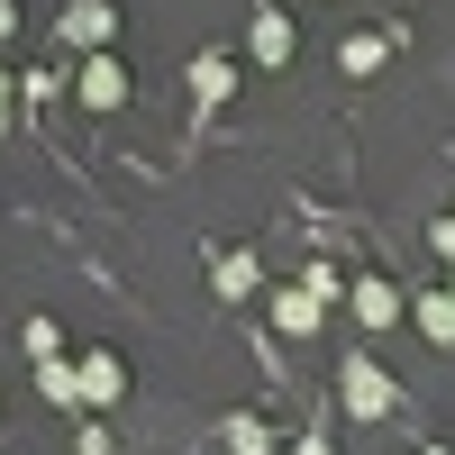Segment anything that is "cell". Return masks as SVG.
<instances>
[{
  "mask_svg": "<svg viewBox=\"0 0 455 455\" xmlns=\"http://www.w3.org/2000/svg\"><path fill=\"white\" fill-rule=\"evenodd\" d=\"M337 392H347V410H355V419H383V410H392V373L373 364V355H347Z\"/></svg>",
  "mask_w": 455,
  "mask_h": 455,
  "instance_id": "6da1fadb",
  "label": "cell"
},
{
  "mask_svg": "<svg viewBox=\"0 0 455 455\" xmlns=\"http://www.w3.org/2000/svg\"><path fill=\"white\" fill-rule=\"evenodd\" d=\"M109 36H119V10H109V0H73V19H64V46H83V55H109Z\"/></svg>",
  "mask_w": 455,
  "mask_h": 455,
  "instance_id": "7a4b0ae2",
  "label": "cell"
},
{
  "mask_svg": "<svg viewBox=\"0 0 455 455\" xmlns=\"http://www.w3.org/2000/svg\"><path fill=\"white\" fill-rule=\"evenodd\" d=\"M73 373H83V401H92V410H109V401L128 392V373H119V355H109V347H92Z\"/></svg>",
  "mask_w": 455,
  "mask_h": 455,
  "instance_id": "3957f363",
  "label": "cell"
},
{
  "mask_svg": "<svg viewBox=\"0 0 455 455\" xmlns=\"http://www.w3.org/2000/svg\"><path fill=\"white\" fill-rule=\"evenodd\" d=\"M83 100H92V109H119V100H128L119 55H92V64H83Z\"/></svg>",
  "mask_w": 455,
  "mask_h": 455,
  "instance_id": "277c9868",
  "label": "cell"
},
{
  "mask_svg": "<svg viewBox=\"0 0 455 455\" xmlns=\"http://www.w3.org/2000/svg\"><path fill=\"white\" fill-rule=\"evenodd\" d=\"M246 46H255V64H291V19H283V10H255V36H246Z\"/></svg>",
  "mask_w": 455,
  "mask_h": 455,
  "instance_id": "5b68a950",
  "label": "cell"
},
{
  "mask_svg": "<svg viewBox=\"0 0 455 455\" xmlns=\"http://www.w3.org/2000/svg\"><path fill=\"white\" fill-rule=\"evenodd\" d=\"M355 319H364V328H392V319H401V291H392L383 274H364V283H355Z\"/></svg>",
  "mask_w": 455,
  "mask_h": 455,
  "instance_id": "8992f818",
  "label": "cell"
},
{
  "mask_svg": "<svg viewBox=\"0 0 455 455\" xmlns=\"http://www.w3.org/2000/svg\"><path fill=\"white\" fill-rule=\"evenodd\" d=\"M274 328H283V337H310V328H319V291H310V283L283 291V300H274Z\"/></svg>",
  "mask_w": 455,
  "mask_h": 455,
  "instance_id": "52a82bcc",
  "label": "cell"
},
{
  "mask_svg": "<svg viewBox=\"0 0 455 455\" xmlns=\"http://www.w3.org/2000/svg\"><path fill=\"white\" fill-rule=\"evenodd\" d=\"M410 319H419V328L437 337V347H455V291H428V300H419Z\"/></svg>",
  "mask_w": 455,
  "mask_h": 455,
  "instance_id": "ba28073f",
  "label": "cell"
},
{
  "mask_svg": "<svg viewBox=\"0 0 455 455\" xmlns=\"http://www.w3.org/2000/svg\"><path fill=\"white\" fill-rule=\"evenodd\" d=\"M210 283H219L228 300H246V291H255V255H219V264H210Z\"/></svg>",
  "mask_w": 455,
  "mask_h": 455,
  "instance_id": "9c48e42d",
  "label": "cell"
},
{
  "mask_svg": "<svg viewBox=\"0 0 455 455\" xmlns=\"http://www.w3.org/2000/svg\"><path fill=\"white\" fill-rule=\"evenodd\" d=\"M228 83H237V64H228V55H201V64H192V92H201V100H228Z\"/></svg>",
  "mask_w": 455,
  "mask_h": 455,
  "instance_id": "30bf717a",
  "label": "cell"
},
{
  "mask_svg": "<svg viewBox=\"0 0 455 455\" xmlns=\"http://www.w3.org/2000/svg\"><path fill=\"white\" fill-rule=\"evenodd\" d=\"M228 446H237V455H264L274 437H264V419H228Z\"/></svg>",
  "mask_w": 455,
  "mask_h": 455,
  "instance_id": "8fae6325",
  "label": "cell"
},
{
  "mask_svg": "<svg viewBox=\"0 0 455 455\" xmlns=\"http://www.w3.org/2000/svg\"><path fill=\"white\" fill-rule=\"evenodd\" d=\"M428 246H437V255L455 264V219H437V228H428Z\"/></svg>",
  "mask_w": 455,
  "mask_h": 455,
  "instance_id": "7c38bea8",
  "label": "cell"
},
{
  "mask_svg": "<svg viewBox=\"0 0 455 455\" xmlns=\"http://www.w3.org/2000/svg\"><path fill=\"white\" fill-rule=\"evenodd\" d=\"M10 28H19V10H10V0H0V36H10Z\"/></svg>",
  "mask_w": 455,
  "mask_h": 455,
  "instance_id": "4fadbf2b",
  "label": "cell"
},
{
  "mask_svg": "<svg viewBox=\"0 0 455 455\" xmlns=\"http://www.w3.org/2000/svg\"><path fill=\"white\" fill-rule=\"evenodd\" d=\"M291 455H328V446H319V437H300V446H291Z\"/></svg>",
  "mask_w": 455,
  "mask_h": 455,
  "instance_id": "5bb4252c",
  "label": "cell"
},
{
  "mask_svg": "<svg viewBox=\"0 0 455 455\" xmlns=\"http://www.w3.org/2000/svg\"><path fill=\"white\" fill-rule=\"evenodd\" d=\"M0 128H10V83H0Z\"/></svg>",
  "mask_w": 455,
  "mask_h": 455,
  "instance_id": "9a60e30c",
  "label": "cell"
},
{
  "mask_svg": "<svg viewBox=\"0 0 455 455\" xmlns=\"http://www.w3.org/2000/svg\"><path fill=\"white\" fill-rule=\"evenodd\" d=\"M446 291H455V283H446Z\"/></svg>",
  "mask_w": 455,
  "mask_h": 455,
  "instance_id": "2e32d148",
  "label": "cell"
}]
</instances>
